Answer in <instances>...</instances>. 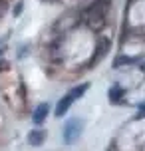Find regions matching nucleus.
Returning <instances> with one entry per match:
<instances>
[{
  "label": "nucleus",
  "instance_id": "20e7f679",
  "mask_svg": "<svg viewBox=\"0 0 145 151\" xmlns=\"http://www.w3.org/2000/svg\"><path fill=\"white\" fill-rule=\"evenodd\" d=\"M48 113H50V106H48V101H44V104H40V106L34 109V113H32V121H34L36 125H42V123L46 121Z\"/></svg>",
  "mask_w": 145,
  "mask_h": 151
},
{
  "label": "nucleus",
  "instance_id": "9d476101",
  "mask_svg": "<svg viewBox=\"0 0 145 151\" xmlns=\"http://www.w3.org/2000/svg\"><path fill=\"white\" fill-rule=\"evenodd\" d=\"M139 68H141V70H145V62H141V64H139Z\"/></svg>",
  "mask_w": 145,
  "mask_h": 151
},
{
  "label": "nucleus",
  "instance_id": "0eeeda50",
  "mask_svg": "<svg viewBox=\"0 0 145 151\" xmlns=\"http://www.w3.org/2000/svg\"><path fill=\"white\" fill-rule=\"evenodd\" d=\"M6 10H8V2H4V0H0V18L6 14Z\"/></svg>",
  "mask_w": 145,
  "mask_h": 151
},
{
  "label": "nucleus",
  "instance_id": "f03ea898",
  "mask_svg": "<svg viewBox=\"0 0 145 151\" xmlns=\"http://www.w3.org/2000/svg\"><path fill=\"white\" fill-rule=\"evenodd\" d=\"M106 12H107V4L106 2H95L90 6V10L85 12V24L92 30H99L101 26H106Z\"/></svg>",
  "mask_w": 145,
  "mask_h": 151
},
{
  "label": "nucleus",
  "instance_id": "7ed1b4c3",
  "mask_svg": "<svg viewBox=\"0 0 145 151\" xmlns=\"http://www.w3.org/2000/svg\"><path fill=\"white\" fill-rule=\"evenodd\" d=\"M82 131H84V119H80V117L68 119L64 129H62V141H64V145H74L82 137Z\"/></svg>",
  "mask_w": 145,
  "mask_h": 151
},
{
  "label": "nucleus",
  "instance_id": "39448f33",
  "mask_svg": "<svg viewBox=\"0 0 145 151\" xmlns=\"http://www.w3.org/2000/svg\"><path fill=\"white\" fill-rule=\"evenodd\" d=\"M46 137H48V133H46V129H32L30 133H28V143L32 145V147H40V145L46 141Z\"/></svg>",
  "mask_w": 145,
  "mask_h": 151
},
{
  "label": "nucleus",
  "instance_id": "1a4fd4ad",
  "mask_svg": "<svg viewBox=\"0 0 145 151\" xmlns=\"http://www.w3.org/2000/svg\"><path fill=\"white\" fill-rule=\"evenodd\" d=\"M137 117L141 119V117H145V104H141L139 106V111H137Z\"/></svg>",
  "mask_w": 145,
  "mask_h": 151
},
{
  "label": "nucleus",
  "instance_id": "6e6552de",
  "mask_svg": "<svg viewBox=\"0 0 145 151\" xmlns=\"http://www.w3.org/2000/svg\"><path fill=\"white\" fill-rule=\"evenodd\" d=\"M22 4H24L22 0H20V2H16V8H14V10H12V14H14V16H18V14H20V12H22Z\"/></svg>",
  "mask_w": 145,
  "mask_h": 151
},
{
  "label": "nucleus",
  "instance_id": "f257e3e1",
  "mask_svg": "<svg viewBox=\"0 0 145 151\" xmlns=\"http://www.w3.org/2000/svg\"><path fill=\"white\" fill-rule=\"evenodd\" d=\"M88 88H90V83H78L76 88H72V90L64 96V98L56 104V109H54V115L56 117H62V115H66L68 113V109L72 107V104L76 101V99H80L82 96H84L85 91H88Z\"/></svg>",
  "mask_w": 145,
  "mask_h": 151
},
{
  "label": "nucleus",
  "instance_id": "423d86ee",
  "mask_svg": "<svg viewBox=\"0 0 145 151\" xmlns=\"http://www.w3.org/2000/svg\"><path fill=\"white\" fill-rule=\"evenodd\" d=\"M123 96H125V90H123L121 83H113L109 88V91H107V98H109V101H113V104H119L123 99Z\"/></svg>",
  "mask_w": 145,
  "mask_h": 151
}]
</instances>
